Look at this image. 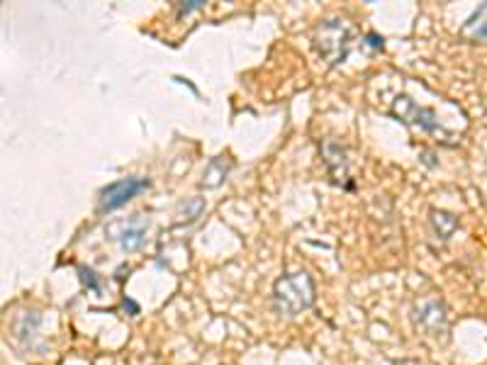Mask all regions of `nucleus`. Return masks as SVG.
Wrapping results in <instances>:
<instances>
[{
  "mask_svg": "<svg viewBox=\"0 0 487 365\" xmlns=\"http://www.w3.org/2000/svg\"><path fill=\"white\" fill-rule=\"evenodd\" d=\"M146 188H149V180H144V178H122L117 183H110L107 188H102V192H100V202H98L100 212L117 210V207L127 205L129 200L137 198Z\"/></svg>",
  "mask_w": 487,
  "mask_h": 365,
  "instance_id": "4",
  "label": "nucleus"
},
{
  "mask_svg": "<svg viewBox=\"0 0 487 365\" xmlns=\"http://www.w3.org/2000/svg\"><path fill=\"white\" fill-rule=\"evenodd\" d=\"M431 224L441 239H448L453 234V229L458 227V219L453 214H448V212H431Z\"/></svg>",
  "mask_w": 487,
  "mask_h": 365,
  "instance_id": "9",
  "label": "nucleus"
},
{
  "mask_svg": "<svg viewBox=\"0 0 487 365\" xmlns=\"http://www.w3.org/2000/svg\"><path fill=\"white\" fill-rule=\"evenodd\" d=\"M229 161H224V156H220V158H212L210 163H207V168H205V173H202V185L205 188H217L222 180L227 178V173H229Z\"/></svg>",
  "mask_w": 487,
  "mask_h": 365,
  "instance_id": "8",
  "label": "nucleus"
},
{
  "mask_svg": "<svg viewBox=\"0 0 487 365\" xmlns=\"http://www.w3.org/2000/svg\"><path fill=\"white\" fill-rule=\"evenodd\" d=\"M146 229H149V221H146L142 214H134L129 219L112 221L110 227L105 229V234H107L115 243H120L122 251L132 254L137 248H142V243H144V239H146Z\"/></svg>",
  "mask_w": 487,
  "mask_h": 365,
  "instance_id": "3",
  "label": "nucleus"
},
{
  "mask_svg": "<svg viewBox=\"0 0 487 365\" xmlns=\"http://www.w3.org/2000/svg\"><path fill=\"white\" fill-rule=\"evenodd\" d=\"M392 115H397L402 122H407V124H412V127H419L421 132H441V124H439V120L434 117V112L424 110V107H419V105H414L410 98H397L395 100V105H392Z\"/></svg>",
  "mask_w": 487,
  "mask_h": 365,
  "instance_id": "5",
  "label": "nucleus"
},
{
  "mask_svg": "<svg viewBox=\"0 0 487 365\" xmlns=\"http://www.w3.org/2000/svg\"><path fill=\"white\" fill-rule=\"evenodd\" d=\"M399 365H419V363H412V360H407V363H399Z\"/></svg>",
  "mask_w": 487,
  "mask_h": 365,
  "instance_id": "11",
  "label": "nucleus"
},
{
  "mask_svg": "<svg viewBox=\"0 0 487 365\" xmlns=\"http://www.w3.org/2000/svg\"><path fill=\"white\" fill-rule=\"evenodd\" d=\"M354 39H356V30L354 24L348 20H327L317 30V37H314V44L319 49V54L332 64H341L343 59L348 56L351 46H354Z\"/></svg>",
  "mask_w": 487,
  "mask_h": 365,
  "instance_id": "2",
  "label": "nucleus"
},
{
  "mask_svg": "<svg viewBox=\"0 0 487 365\" xmlns=\"http://www.w3.org/2000/svg\"><path fill=\"white\" fill-rule=\"evenodd\" d=\"M314 304V280L307 270H292L273 285V310L278 317L295 319Z\"/></svg>",
  "mask_w": 487,
  "mask_h": 365,
  "instance_id": "1",
  "label": "nucleus"
},
{
  "mask_svg": "<svg viewBox=\"0 0 487 365\" xmlns=\"http://www.w3.org/2000/svg\"><path fill=\"white\" fill-rule=\"evenodd\" d=\"M414 321L421 331L431 333V336H439V333L446 331V312H443V304L436 302V299H429V302H421L417 307V314H414Z\"/></svg>",
  "mask_w": 487,
  "mask_h": 365,
  "instance_id": "6",
  "label": "nucleus"
},
{
  "mask_svg": "<svg viewBox=\"0 0 487 365\" xmlns=\"http://www.w3.org/2000/svg\"><path fill=\"white\" fill-rule=\"evenodd\" d=\"M180 8V12H190V10H198V8H202V0H193L190 5H185V3H180L178 5Z\"/></svg>",
  "mask_w": 487,
  "mask_h": 365,
  "instance_id": "10",
  "label": "nucleus"
},
{
  "mask_svg": "<svg viewBox=\"0 0 487 365\" xmlns=\"http://www.w3.org/2000/svg\"><path fill=\"white\" fill-rule=\"evenodd\" d=\"M461 34L465 39H473V42H487V3L477 5L475 10L470 12V17L461 27Z\"/></svg>",
  "mask_w": 487,
  "mask_h": 365,
  "instance_id": "7",
  "label": "nucleus"
}]
</instances>
